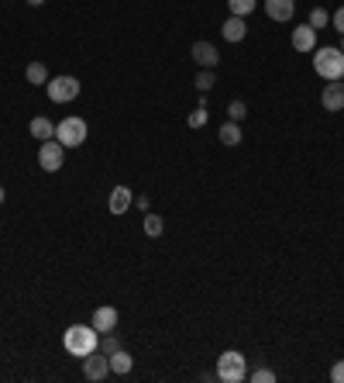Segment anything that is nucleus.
Returning a JSON list of instances; mask_svg holds the SVG:
<instances>
[{"label":"nucleus","instance_id":"423d86ee","mask_svg":"<svg viewBox=\"0 0 344 383\" xmlns=\"http://www.w3.org/2000/svg\"><path fill=\"white\" fill-rule=\"evenodd\" d=\"M45 87H49V97H52L55 104H69V100L80 97V80H76V76H55V80H49Z\"/></svg>","mask_w":344,"mask_h":383},{"label":"nucleus","instance_id":"9b49d317","mask_svg":"<svg viewBox=\"0 0 344 383\" xmlns=\"http://www.w3.org/2000/svg\"><path fill=\"white\" fill-rule=\"evenodd\" d=\"M221 35H224L227 42H245V35H248V24H245V17L231 14V17L221 24Z\"/></svg>","mask_w":344,"mask_h":383},{"label":"nucleus","instance_id":"4be33fe9","mask_svg":"<svg viewBox=\"0 0 344 383\" xmlns=\"http://www.w3.org/2000/svg\"><path fill=\"white\" fill-rule=\"evenodd\" d=\"M227 7H231V14L245 17V14H252V10H255V0H227Z\"/></svg>","mask_w":344,"mask_h":383},{"label":"nucleus","instance_id":"9d476101","mask_svg":"<svg viewBox=\"0 0 344 383\" xmlns=\"http://www.w3.org/2000/svg\"><path fill=\"white\" fill-rule=\"evenodd\" d=\"M293 49L303 52V56H310V52L317 49V28H310V24L293 28Z\"/></svg>","mask_w":344,"mask_h":383},{"label":"nucleus","instance_id":"f257e3e1","mask_svg":"<svg viewBox=\"0 0 344 383\" xmlns=\"http://www.w3.org/2000/svg\"><path fill=\"white\" fill-rule=\"evenodd\" d=\"M62 345H66L69 356H80V359H83V356L100 349V332H96L93 325H73V328H66Z\"/></svg>","mask_w":344,"mask_h":383},{"label":"nucleus","instance_id":"7c9ffc66","mask_svg":"<svg viewBox=\"0 0 344 383\" xmlns=\"http://www.w3.org/2000/svg\"><path fill=\"white\" fill-rule=\"evenodd\" d=\"M341 52H344V35H341Z\"/></svg>","mask_w":344,"mask_h":383},{"label":"nucleus","instance_id":"412c9836","mask_svg":"<svg viewBox=\"0 0 344 383\" xmlns=\"http://www.w3.org/2000/svg\"><path fill=\"white\" fill-rule=\"evenodd\" d=\"M193 83H196V90H200V94H207V90H214V83H217V80H214V70H200Z\"/></svg>","mask_w":344,"mask_h":383},{"label":"nucleus","instance_id":"4468645a","mask_svg":"<svg viewBox=\"0 0 344 383\" xmlns=\"http://www.w3.org/2000/svg\"><path fill=\"white\" fill-rule=\"evenodd\" d=\"M93 328L96 332H114L117 328V307H96L93 311Z\"/></svg>","mask_w":344,"mask_h":383},{"label":"nucleus","instance_id":"f8f14e48","mask_svg":"<svg viewBox=\"0 0 344 383\" xmlns=\"http://www.w3.org/2000/svg\"><path fill=\"white\" fill-rule=\"evenodd\" d=\"M296 10V0H265V14L272 21H289Z\"/></svg>","mask_w":344,"mask_h":383},{"label":"nucleus","instance_id":"39448f33","mask_svg":"<svg viewBox=\"0 0 344 383\" xmlns=\"http://www.w3.org/2000/svg\"><path fill=\"white\" fill-rule=\"evenodd\" d=\"M38 166H42L45 173H59V170L66 166V145L55 142V138L42 142V149H38Z\"/></svg>","mask_w":344,"mask_h":383},{"label":"nucleus","instance_id":"a211bd4d","mask_svg":"<svg viewBox=\"0 0 344 383\" xmlns=\"http://www.w3.org/2000/svg\"><path fill=\"white\" fill-rule=\"evenodd\" d=\"M217 138H221L224 145H241V128H238V121H224L221 131H217Z\"/></svg>","mask_w":344,"mask_h":383},{"label":"nucleus","instance_id":"c85d7f7f","mask_svg":"<svg viewBox=\"0 0 344 383\" xmlns=\"http://www.w3.org/2000/svg\"><path fill=\"white\" fill-rule=\"evenodd\" d=\"M28 3H31V7H42V3H45V0H28Z\"/></svg>","mask_w":344,"mask_h":383},{"label":"nucleus","instance_id":"a878e982","mask_svg":"<svg viewBox=\"0 0 344 383\" xmlns=\"http://www.w3.org/2000/svg\"><path fill=\"white\" fill-rule=\"evenodd\" d=\"M252 383H275V373H272V370H255V373H252Z\"/></svg>","mask_w":344,"mask_h":383},{"label":"nucleus","instance_id":"0eeeda50","mask_svg":"<svg viewBox=\"0 0 344 383\" xmlns=\"http://www.w3.org/2000/svg\"><path fill=\"white\" fill-rule=\"evenodd\" d=\"M83 377L86 380H93V383H100V380L110 377V359H107L100 349L89 352V356H83Z\"/></svg>","mask_w":344,"mask_h":383},{"label":"nucleus","instance_id":"1a4fd4ad","mask_svg":"<svg viewBox=\"0 0 344 383\" xmlns=\"http://www.w3.org/2000/svg\"><path fill=\"white\" fill-rule=\"evenodd\" d=\"M320 104H324V111H344V83L341 80H331L327 87H324V94H320Z\"/></svg>","mask_w":344,"mask_h":383},{"label":"nucleus","instance_id":"6ab92c4d","mask_svg":"<svg viewBox=\"0 0 344 383\" xmlns=\"http://www.w3.org/2000/svg\"><path fill=\"white\" fill-rule=\"evenodd\" d=\"M117 349H121V335H117V328H114V332H100V352L110 356V352H117Z\"/></svg>","mask_w":344,"mask_h":383},{"label":"nucleus","instance_id":"ddd939ff","mask_svg":"<svg viewBox=\"0 0 344 383\" xmlns=\"http://www.w3.org/2000/svg\"><path fill=\"white\" fill-rule=\"evenodd\" d=\"M131 204H135V193L128 190V187H114V190H110V200H107L110 214H124Z\"/></svg>","mask_w":344,"mask_h":383},{"label":"nucleus","instance_id":"20e7f679","mask_svg":"<svg viewBox=\"0 0 344 383\" xmlns=\"http://www.w3.org/2000/svg\"><path fill=\"white\" fill-rule=\"evenodd\" d=\"M248 377V363H245V356L241 352H224L221 359H217V380L221 383H241Z\"/></svg>","mask_w":344,"mask_h":383},{"label":"nucleus","instance_id":"c756f323","mask_svg":"<svg viewBox=\"0 0 344 383\" xmlns=\"http://www.w3.org/2000/svg\"><path fill=\"white\" fill-rule=\"evenodd\" d=\"M0 204H3V187H0Z\"/></svg>","mask_w":344,"mask_h":383},{"label":"nucleus","instance_id":"6e6552de","mask_svg":"<svg viewBox=\"0 0 344 383\" xmlns=\"http://www.w3.org/2000/svg\"><path fill=\"white\" fill-rule=\"evenodd\" d=\"M189 56L196 59V66H200V70H214V66L221 63V52H217L210 42H196V45L189 49Z\"/></svg>","mask_w":344,"mask_h":383},{"label":"nucleus","instance_id":"cd10ccee","mask_svg":"<svg viewBox=\"0 0 344 383\" xmlns=\"http://www.w3.org/2000/svg\"><path fill=\"white\" fill-rule=\"evenodd\" d=\"M331 21H334V28H338V31L344 35V7H338V10L331 14Z\"/></svg>","mask_w":344,"mask_h":383},{"label":"nucleus","instance_id":"393cba45","mask_svg":"<svg viewBox=\"0 0 344 383\" xmlns=\"http://www.w3.org/2000/svg\"><path fill=\"white\" fill-rule=\"evenodd\" d=\"M227 114H231V121H241V117L248 114V107H245V100H231V107H227Z\"/></svg>","mask_w":344,"mask_h":383},{"label":"nucleus","instance_id":"f3484780","mask_svg":"<svg viewBox=\"0 0 344 383\" xmlns=\"http://www.w3.org/2000/svg\"><path fill=\"white\" fill-rule=\"evenodd\" d=\"M24 80H28V83H35V87H45V83H49V70H45V63H28Z\"/></svg>","mask_w":344,"mask_h":383},{"label":"nucleus","instance_id":"dca6fc26","mask_svg":"<svg viewBox=\"0 0 344 383\" xmlns=\"http://www.w3.org/2000/svg\"><path fill=\"white\" fill-rule=\"evenodd\" d=\"M107 359H110V373H117V377L131 373V366H135V359H131V352H128V349H117V352H110Z\"/></svg>","mask_w":344,"mask_h":383},{"label":"nucleus","instance_id":"2eb2a0df","mask_svg":"<svg viewBox=\"0 0 344 383\" xmlns=\"http://www.w3.org/2000/svg\"><path fill=\"white\" fill-rule=\"evenodd\" d=\"M28 131H31V138H38V142H49V138H55V124H52L49 117H31Z\"/></svg>","mask_w":344,"mask_h":383},{"label":"nucleus","instance_id":"b1692460","mask_svg":"<svg viewBox=\"0 0 344 383\" xmlns=\"http://www.w3.org/2000/svg\"><path fill=\"white\" fill-rule=\"evenodd\" d=\"M327 21H331V14H327L324 7H313V14H310V21H307V24H310V28H324Z\"/></svg>","mask_w":344,"mask_h":383},{"label":"nucleus","instance_id":"f03ea898","mask_svg":"<svg viewBox=\"0 0 344 383\" xmlns=\"http://www.w3.org/2000/svg\"><path fill=\"white\" fill-rule=\"evenodd\" d=\"M313 70L324 80H344V52L341 49H313Z\"/></svg>","mask_w":344,"mask_h":383},{"label":"nucleus","instance_id":"5701e85b","mask_svg":"<svg viewBox=\"0 0 344 383\" xmlns=\"http://www.w3.org/2000/svg\"><path fill=\"white\" fill-rule=\"evenodd\" d=\"M186 124H189V128H203V124H207V104H203V100H200V107L189 114V121H186Z\"/></svg>","mask_w":344,"mask_h":383},{"label":"nucleus","instance_id":"7ed1b4c3","mask_svg":"<svg viewBox=\"0 0 344 383\" xmlns=\"http://www.w3.org/2000/svg\"><path fill=\"white\" fill-rule=\"evenodd\" d=\"M86 135H89V128H86L83 117H62L55 124V142H62L66 149H80L86 142Z\"/></svg>","mask_w":344,"mask_h":383},{"label":"nucleus","instance_id":"aec40b11","mask_svg":"<svg viewBox=\"0 0 344 383\" xmlns=\"http://www.w3.org/2000/svg\"><path fill=\"white\" fill-rule=\"evenodd\" d=\"M162 231H166V221H162L159 214L148 211V214H145V235H148V238H159Z\"/></svg>","mask_w":344,"mask_h":383},{"label":"nucleus","instance_id":"bb28decb","mask_svg":"<svg viewBox=\"0 0 344 383\" xmlns=\"http://www.w3.org/2000/svg\"><path fill=\"white\" fill-rule=\"evenodd\" d=\"M331 380H334V383H344V359H338V363L331 366Z\"/></svg>","mask_w":344,"mask_h":383}]
</instances>
